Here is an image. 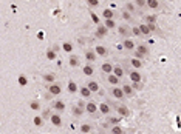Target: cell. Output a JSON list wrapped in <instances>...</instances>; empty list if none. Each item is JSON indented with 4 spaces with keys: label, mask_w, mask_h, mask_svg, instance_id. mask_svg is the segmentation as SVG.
<instances>
[{
    "label": "cell",
    "mask_w": 181,
    "mask_h": 134,
    "mask_svg": "<svg viewBox=\"0 0 181 134\" xmlns=\"http://www.w3.org/2000/svg\"><path fill=\"white\" fill-rule=\"evenodd\" d=\"M110 103H112L113 109H116V113L119 114V117H129V116H130V109L127 108V105L119 103V102H116V100H113V102H110Z\"/></svg>",
    "instance_id": "obj_1"
},
{
    "label": "cell",
    "mask_w": 181,
    "mask_h": 134,
    "mask_svg": "<svg viewBox=\"0 0 181 134\" xmlns=\"http://www.w3.org/2000/svg\"><path fill=\"white\" fill-rule=\"evenodd\" d=\"M149 54H150V49H149V46L145 43H138L136 45V51L135 54H133V57L136 59H144V57H149Z\"/></svg>",
    "instance_id": "obj_2"
},
{
    "label": "cell",
    "mask_w": 181,
    "mask_h": 134,
    "mask_svg": "<svg viewBox=\"0 0 181 134\" xmlns=\"http://www.w3.org/2000/svg\"><path fill=\"white\" fill-rule=\"evenodd\" d=\"M110 96H112V97H113L116 102H122L124 99H127L121 87H113V88L110 89Z\"/></svg>",
    "instance_id": "obj_3"
},
{
    "label": "cell",
    "mask_w": 181,
    "mask_h": 134,
    "mask_svg": "<svg viewBox=\"0 0 181 134\" xmlns=\"http://www.w3.org/2000/svg\"><path fill=\"white\" fill-rule=\"evenodd\" d=\"M46 97H51V96H60V92H62V85L60 83H53V85H48L46 87Z\"/></svg>",
    "instance_id": "obj_4"
},
{
    "label": "cell",
    "mask_w": 181,
    "mask_h": 134,
    "mask_svg": "<svg viewBox=\"0 0 181 134\" xmlns=\"http://www.w3.org/2000/svg\"><path fill=\"white\" fill-rule=\"evenodd\" d=\"M85 113L94 117V116L99 113V105H98L96 102H93V100H88L87 105H85Z\"/></svg>",
    "instance_id": "obj_5"
},
{
    "label": "cell",
    "mask_w": 181,
    "mask_h": 134,
    "mask_svg": "<svg viewBox=\"0 0 181 134\" xmlns=\"http://www.w3.org/2000/svg\"><path fill=\"white\" fill-rule=\"evenodd\" d=\"M112 111H113V106H112V103L110 102H101L99 103V113L102 114V116H110L112 114Z\"/></svg>",
    "instance_id": "obj_6"
},
{
    "label": "cell",
    "mask_w": 181,
    "mask_h": 134,
    "mask_svg": "<svg viewBox=\"0 0 181 134\" xmlns=\"http://www.w3.org/2000/svg\"><path fill=\"white\" fill-rule=\"evenodd\" d=\"M127 74H129V79L132 83H142V74L138 69H130Z\"/></svg>",
    "instance_id": "obj_7"
},
{
    "label": "cell",
    "mask_w": 181,
    "mask_h": 134,
    "mask_svg": "<svg viewBox=\"0 0 181 134\" xmlns=\"http://www.w3.org/2000/svg\"><path fill=\"white\" fill-rule=\"evenodd\" d=\"M136 42H135V39H132V37H129V39H124L122 40V48L126 49V51H129V52H135L136 51Z\"/></svg>",
    "instance_id": "obj_8"
},
{
    "label": "cell",
    "mask_w": 181,
    "mask_h": 134,
    "mask_svg": "<svg viewBox=\"0 0 181 134\" xmlns=\"http://www.w3.org/2000/svg\"><path fill=\"white\" fill-rule=\"evenodd\" d=\"M50 122H51L56 128H62V125H64L62 116H60L59 113H53V114H51V117H50Z\"/></svg>",
    "instance_id": "obj_9"
},
{
    "label": "cell",
    "mask_w": 181,
    "mask_h": 134,
    "mask_svg": "<svg viewBox=\"0 0 181 134\" xmlns=\"http://www.w3.org/2000/svg\"><path fill=\"white\" fill-rule=\"evenodd\" d=\"M122 91H124V94H126V97L127 99H132V97H135V94H136V91L135 88L132 87V83H122Z\"/></svg>",
    "instance_id": "obj_10"
},
{
    "label": "cell",
    "mask_w": 181,
    "mask_h": 134,
    "mask_svg": "<svg viewBox=\"0 0 181 134\" xmlns=\"http://www.w3.org/2000/svg\"><path fill=\"white\" fill-rule=\"evenodd\" d=\"M118 33H119V36H122L124 39H129V37L132 36V28H130L129 25H121V26L118 28Z\"/></svg>",
    "instance_id": "obj_11"
},
{
    "label": "cell",
    "mask_w": 181,
    "mask_h": 134,
    "mask_svg": "<svg viewBox=\"0 0 181 134\" xmlns=\"http://www.w3.org/2000/svg\"><path fill=\"white\" fill-rule=\"evenodd\" d=\"M94 52H96L98 56H101V57H107V56L110 54L108 48H107V46H104V45H96V48H94Z\"/></svg>",
    "instance_id": "obj_12"
},
{
    "label": "cell",
    "mask_w": 181,
    "mask_h": 134,
    "mask_svg": "<svg viewBox=\"0 0 181 134\" xmlns=\"http://www.w3.org/2000/svg\"><path fill=\"white\" fill-rule=\"evenodd\" d=\"M113 68H115V65L112 63V62H104L102 65H101V71L104 73V74H113Z\"/></svg>",
    "instance_id": "obj_13"
},
{
    "label": "cell",
    "mask_w": 181,
    "mask_h": 134,
    "mask_svg": "<svg viewBox=\"0 0 181 134\" xmlns=\"http://www.w3.org/2000/svg\"><path fill=\"white\" fill-rule=\"evenodd\" d=\"M51 106H53V109H54L56 113H59V114H60V113H64V111H65V108H67V105H65L62 100H54Z\"/></svg>",
    "instance_id": "obj_14"
},
{
    "label": "cell",
    "mask_w": 181,
    "mask_h": 134,
    "mask_svg": "<svg viewBox=\"0 0 181 134\" xmlns=\"http://www.w3.org/2000/svg\"><path fill=\"white\" fill-rule=\"evenodd\" d=\"M113 74H115L116 77L122 79V77L126 76V68H124L122 65H115V68H113Z\"/></svg>",
    "instance_id": "obj_15"
},
{
    "label": "cell",
    "mask_w": 181,
    "mask_h": 134,
    "mask_svg": "<svg viewBox=\"0 0 181 134\" xmlns=\"http://www.w3.org/2000/svg\"><path fill=\"white\" fill-rule=\"evenodd\" d=\"M85 59L88 60V63L93 65V63L96 62V59H98V54L94 52V49H87V51H85Z\"/></svg>",
    "instance_id": "obj_16"
},
{
    "label": "cell",
    "mask_w": 181,
    "mask_h": 134,
    "mask_svg": "<svg viewBox=\"0 0 181 134\" xmlns=\"http://www.w3.org/2000/svg\"><path fill=\"white\" fill-rule=\"evenodd\" d=\"M107 34H108V29H107L104 25H99L98 29H96V33H94V36H96L98 39H102V37H105Z\"/></svg>",
    "instance_id": "obj_17"
},
{
    "label": "cell",
    "mask_w": 181,
    "mask_h": 134,
    "mask_svg": "<svg viewBox=\"0 0 181 134\" xmlns=\"http://www.w3.org/2000/svg\"><path fill=\"white\" fill-rule=\"evenodd\" d=\"M105 80H107L110 85H113V87H119V83H121V79H119V77H116L115 74H108Z\"/></svg>",
    "instance_id": "obj_18"
},
{
    "label": "cell",
    "mask_w": 181,
    "mask_h": 134,
    "mask_svg": "<svg viewBox=\"0 0 181 134\" xmlns=\"http://www.w3.org/2000/svg\"><path fill=\"white\" fill-rule=\"evenodd\" d=\"M102 17H104L105 20H115V11L110 9V8H105V9L102 11Z\"/></svg>",
    "instance_id": "obj_19"
},
{
    "label": "cell",
    "mask_w": 181,
    "mask_h": 134,
    "mask_svg": "<svg viewBox=\"0 0 181 134\" xmlns=\"http://www.w3.org/2000/svg\"><path fill=\"white\" fill-rule=\"evenodd\" d=\"M129 65H130L132 68H135V69H138V68H141V66L144 65V62H142L141 59H136V57H132V59L129 60Z\"/></svg>",
    "instance_id": "obj_20"
},
{
    "label": "cell",
    "mask_w": 181,
    "mask_h": 134,
    "mask_svg": "<svg viewBox=\"0 0 181 134\" xmlns=\"http://www.w3.org/2000/svg\"><path fill=\"white\" fill-rule=\"evenodd\" d=\"M82 73H84V76H88V77H91V76L94 74V66H93L91 63H87L85 66H82Z\"/></svg>",
    "instance_id": "obj_21"
},
{
    "label": "cell",
    "mask_w": 181,
    "mask_h": 134,
    "mask_svg": "<svg viewBox=\"0 0 181 134\" xmlns=\"http://www.w3.org/2000/svg\"><path fill=\"white\" fill-rule=\"evenodd\" d=\"M79 92H81V96H82V99H90V97H91V94H93V92H91V91H90V88H88L87 85H84V87H81V88H79Z\"/></svg>",
    "instance_id": "obj_22"
},
{
    "label": "cell",
    "mask_w": 181,
    "mask_h": 134,
    "mask_svg": "<svg viewBox=\"0 0 181 134\" xmlns=\"http://www.w3.org/2000/svg\"><path fill=\"white\" fill-rule=\"evenodd\" d=\"M44 82L48 83V85L56 83V74H53V73H50V74H44Z\"/></svg>",
    "instance_id": "obj_23"
},
{
    "label": "cell",
    "mask_w": 181,
    "mask_h": 134,
    "mask_svg": "<svg viewBox=\"0 0 181 134\" xmlns=\"http://www.w3.org/2000/svg\"><path fill=\"white\" fill-rule=\"evenodd\" d=\"M144 23H145V25H155V23H156V16H155V14L144 16Z\"/></svg>",
    "instance_id": "obj_24"
},
{
    "label": "cell",
    "mask_w": 181,
    "mask_h": 134,
    "mask_svg": "<svg viewBox=\"0 0 181 134\" xmlns=\"http://www.w3.org/2000/svg\"><path fill=\"white\" fill-rule=\"evenodd\" d=\"M93 125L91 123H82L81 125V133L82 134H90V133H93Z\"/></svg>",
    "instance_id": "obj_25"
},
{
    "label": "cell",
    "mask_w": 181,
    "mask_h": 134,
    "mask_svg": "<svg viewBox=\"0 0 181 134\" xmlns=\"http://www.w3.org/2000/svg\"><path fill=\"white\" fill-rule=\"evenodd\" d=\"M121 17H122V20H126V22H132V20H133V14L129 12L127 9H122V11H121Z\"/></svg>",
    "instance_id": "obj_26"
},
{
    "label": "cell",
    "mask_w": 181,
    "mask_h": 134,
    "mask_svg": "<svg viewBox=\"0 0 181 134\" xmlns=\"http://www.w3.org/2000/svg\"><path fill=\"white\" fill-rule=\"evenodd\" d=\"M110 134H126V130L121 125H115V127H110Z\"/></svg>",
    "instance_id": "obj_27"
},
{
    "label": "cell",
    "mask_w": 181,
    "mask_h": 134,
    "mask_svg": "<svg viewBox=\"0 0 181 134\" xmlns=\"http://www.w3.org/2000/svg\"><path fill=\"white\" fill-rule=\"evenodd\" d=\"M138 28L141 29L142 36H150V34H152V33H150V29H149V25H145L144 22H142V23H139V25H138Z\"/></svg>",
    "instance_id": "obj_28"
},
{
    "label": "cell",
    "mask_w": 181,
    "mask_h": 134,
    "mask_svg": "<svg viewBox=\"0 0 181 134\" xmlns=\"http://www.w3.org/2000/svg\"><path fill=\"white\" fill-rule=\"evenodd\" d=\"M84 114H85V109H84V108H79L78 105L73 106V116H74V117H82Z\"/></svg>",
    "instance_id": "obj_29"
},
{
    "label": "cell",
    "mask_w": 181,
    "mask_h": 134,
    "mask_svg": "<svg viewBox=\"0 0 181 134\" xmlns=\"http://www.w3.org/2000/svg\"><path fill=\"white\" fill-rule=\"evenodd\" d=\"M67 88H68V92H71V94H74V92H78V91H79V87H78V85H76V82H73V80H70V82H68Z\"/></svg>",
    "instance_id": "obj_30"
},
{
    "label": "cell",
    "mask_w": 181,
    "mask_h": 134,
    "mask_svg": "<svg viewBox=\"0 0 181 134\" xmlns=\"http://www.w3.org/2000/svg\"><path fill=\"white\" fill-rule=\"evenodd\" d=\"M87 87L90 88L91 92H98L99 91V83L96 82V80H88V83H87Z\"/></svg>",
    "instance_id": "obj_31"
},
{
    "label": "cell",
    "mask_w": 181,
    "mask_h": 134,
    "mask_svg": "<svg viewBox=\"0 0 181 134\" xmlns=\"http://www.w3.org/2000/svg\"><path fill=\"white\" fill-rule=\"evenodd\" d=\"M68 62H70V66H73V68H74V66H79V57L74 56V54L70 56V60H68Z\"/></svg>",
    "instance_id": "obj_32"
},
{
    "label": "cell",
    "mask_w": 181,
    "mask_h": 134,
    "mask_svg": "<svg viewBox=\"0 0 181 134\" xmlns=\"http://www.w3.org/2000/svg\"><path fill=\"white\" fill-rule=\"evenodd\" d=\"M147 6L152 8V9H158V8L161 6V3H160L158 0H147Z\"/></svg>",
    "instance_id": "obj_33"
},
{
    "label": "cell",
    "mask_w": 181,
    "mask_h": 134,
    "mask_svg": "<svg viewBox=\"0 0 181 134\" xmlns=\"http://www.w3.org/2000/svg\"><path fill=\"white\" fill-rule=\"evenodd\" d=\"M124 9H127L129 12L135 14V12H136V5L133 3V2H127V3H126V8H124Z\"/></svg>",
    "instance_id": "obj_34"
},
{
    "label": "cell",
    "mask_w": 181,
    "mask_h": 134,
    "mask_svg": "<svg viewBox=\"0 0 181 134\" xmlns=\"http://www.w3.org/2000/svg\"><path fill=\"white\" fill-rule=\"evenodd\" d=\"M119 120H121V117H107V122L110 123V127H115V125H119Z\"/></svg>",
    "instance_id": "obj_35"
},
{
    "label": "cell",
    "mask_w": 181,
    "mask_h": 134,
    "mask_svg": "<svg viewBox=\"0 0 181 134\" xmlns=\"http://www.w3.org/2000/svg\"><path fill=\"white\" fill-rule=\"evenodd\" d=\"M104 26H105L107 29H115V28H116V22H115V20H105V22H104Z\"/></svg>",
    "instance_id": "obj_36"
},
{
    "label": "cell",
    "mask_w": 181,
    "mask_h": 134,
    "mask_svg": "<svg viewBox=\"0 0 181 134\" xmlns=\"http://www.w3.org/2000/svg\"><path fill=\"white\" fill-rule=\"evenodd\" d=\"M33 122H34L36 127H44V117H42V116H36Z\"/></svg>",
    "instance_id": "obj_37"
},
{
    "label": "cell",
    "mask_w": 181,
    "mask_h": 134,
    "mask_svg": "<svg viewBox=\"0 0 181 134\" xmlns=\"http://www.w3.org/2000/svg\"><path fill=\"white\" fill-rule=\"evenodd\" d=\"M132 36H135V37H142V33H141V29H139L138 26H132Z\"/></svg>",
    "instance_id": "obj_38"
},
{
    "label": "cell",
    "mask_w": 181,
    "mask_h": 134,
    "mask_svg": "<svg viewBox=\"0 0 181 134\" xmlns=\"http://www.w3.org/2000/svg\"><path fill=\"white\" fill-rule=\"evenodd\" d=\"M46 59L48 60H54L56 59V51L54 49H48L46 51Z\"/></svg>",
    "instance_id": "obj_39"
},
{
    "label": "cell",
    "mask_w": 181,
    "mask_h": 134,
    "mask_svg": "<svg viewBox=\"0 0 181 134\" xmlns=\"http://www.w3.org/2000/svg\"><path fill=\"white\" fill-rule=\"evenodd\" d=\"M19 83L25 87V85H28V79H26L25 76H19Z\"/></svg>",
    "instance_id": "obj_40"
},
{
    "label": "cell",
    "mask_w": 181,
    "mask_h": 134,
    "mask_svg": "<svg viewBox=\"0 0 181 134\" xmlns=\"http://www.w3.org/2000/svg\"><path fill=\"white\" fill-rule=\"evenodd\" d=\"M51 114H53V113H51L50 109H45V111L42 113V117H44V120H46V119H50V117H51Z\"/></svg>",
    "instance_id": "obj_41"
},
{
    "label": "cell",
    "mask_w": 181,
    "mask_h": 134,
    "mask_svg": "<svg viewBox=\"0 0 181 134\" xmlns=\"http://www.w3.org/2000/svg\"><path fill=\"white\" fill-rule=\"evenodd\" d=\"M135 5H138L139 8H142V6H147V0H138V2H135Z\"/></svg>",
    "instance_id": "obj_42"
},
{
    "label": "cell",
    "mask_w": 181,
    "mask_h": 134,
    "mask_svg": "<svg viewBox=\"0 0 181 134\" xmlns=\"http://www.w3.org/2000/svg\"><path fill=\"white\" fill-rule=\"evenodd\" d=\"M31 108H33V109H40V105H39V102L33 100V102H31Z\"/></svg>",
    "instance_id": "obj_43"
},
{
    "label": "cell",
    "mask_w": 181,
    "mask_h": 134,
    "mask_svg": "<svg viewBox=\"0 0 181 134\" xmlns=\"http://www.w3.org/2000/svg\"><path fill=\"white\" fill-rule=\"evenodd\" d=\"M90 16H91V19H93V22H94V23H99V17H98L93 11H90Z\"/></svg>",
    "instance_id": "obj_44"
},
{
    "label": "cell",
    "mask_w": 181,
    "mask_h": 134,
    "mask_svg": "<svg viewBox=\"0 0 181 134\" xmlns=\"http://www.w3.org/2000/svg\"><path fill=\"white\" fill-rule=\"evenodd\" d=\"M149 29H150V33H156V31H158L156 23H155V25H149Z\"/></svg>",
    "instance_id": "obj_45"
},
{
    "label": "cell",
    "mask_w": 181,
    "mask_h": 134,
    "mask_svg": "<svg viewBox=\"0 0 181 134\" xmlns=\"http://www.w3.org/2000/svg\"><path fill=\"white\" fill-rule=\"evenodd\" d=\"M88 5H90V6H98V5H99V0H90Z\"/></svg>",
    "instance_id": "obj_46"
},
{
    "label": "cell",
    "mask_w": 181,
    "mask_h": 134,
    "mask_svg": "<svg viewBox=\"0 0 181 134\" xmlns=\"http://www.w3.org/2000/svg\"><path fill=\"white\" fill-rule=\"evenodd\" d=\"M64 48H65V51H71V45L70 43H65L64 45Z\"/></svg>",
    "instance_id": "obj_47"
},
{
    "label": "cell",
    "mask_w": 181,
    "mask_h": 134,
    "mask_svg": "<svg viewBox=\"0 0 181 134\" xmlns=\"http://www.w3.org/2000/svg\"><path fill=\"white\" fill-rule=\"evenodd\" d=\"M90 134H94V133H90Z\"/></svg>",
    "instance_id": "obj_48"
}]
</instances>
